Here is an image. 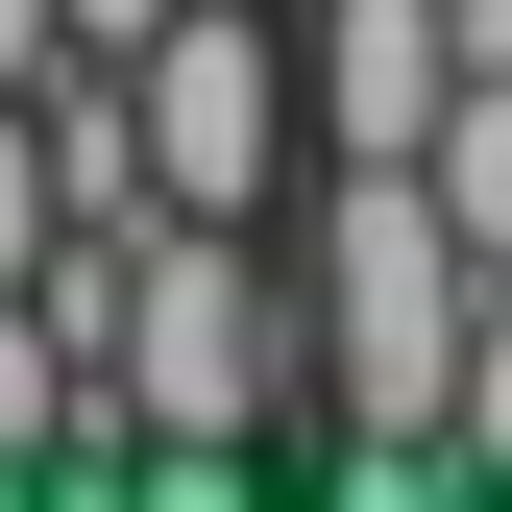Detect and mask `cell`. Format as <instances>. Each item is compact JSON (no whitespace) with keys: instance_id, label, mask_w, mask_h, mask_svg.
Returning <instances> with one entry per match:
<instances>
[{"instance_id":"obj_5","label":"cell","mask_w":512,"mask_h":512,"mask_svg":"<svg viewBox=\"0 0 512 512\" xmlns=\"http://www.w3.org/2000/svg\"><path fill=\"white\" fill-rule=\"evenodd\" d=\"M415 196L464 220V269H512V74H464V98L415 122Z\"/></svg>"},{"instance_id":"obj_8","label":"cell","mask_w":512,"mask_h":512,"mask_svg":"<svg viewBox=\"0 0 512 512\" xmlns=\"http://www.w3.org/2000/svg\"><path fill=\"white\" fill-rule=\"evenodd\" d=\"M49 49H74V25H49V0H0V98H25V74H49Z\"/></svg>"},{"instance_id":"obj_9","label":"cell","mask_w":512,"mask_h":512,"mask_svg":"<svg viewBox=\"0 0 512 512\" xmlns=\"http://www.w3.org/2000/svg\"><path fill=\"white\" fill-rule=\"evenodd\" d=\"M49 25H74V49H147V25H171V0H49Z\"/></svg>"},{"instance_id":"obj_2","label":"cell","mask_w":512,"mask_h":512,"mask_svg":"<svg viewBox=\"0 0 512 512\" xmlns=\"http://www.w3.org/2000/svg\"><path fill=\"white\" fill-rule=\"evenodd\" d=\"M122 122H147V196L171 220H293V171H317V98H293L269 0H171V25L122 49Z\"/></svg>"},{"instance_id":"obj_7","label":"cell","mask_w":512,"mask_h":512,"mask_svg":"<svg viewBox=\"0 0 512 512\" xmlns=\"http://www.w3.org/2000/svg\"><path fill=\"white\" fill-rule=\"evenodd\" d=\"M49 244H74V220H49V147H25V98H0V293H25Z\"/></svg>"},{"instance_id":"obj_6","label":"cell","mask_w":512,"mask_h":512,"mask_svg":"<svg viewBox=\"0 0 512 512\" xmlns=\"http://www.w3.org/2000/svg\"><path fill=\"white\" fill-rule=\"evenodd\" d=\"M439 439H464V488H512V269H488V317H464V391H439Z\"/></svg>"},{"instance_id":"obj_3","label":"cell","mask_w":512,"mask_h":512,"mask_svg":"<svg viewBox=\"0 0 512 512\" xmlns=\"http://www.w3.org/2000/svg\"><path fill=\"white\" fill-rule=\"evenodd\" d=\"M293 98H317V147H415L464 98V49H439V0H293Z\"/></svg>"},{"instance_id":"obj_4","label":"cell","mask_w":512,"mask_h":512,"mask_svg":"<svg viewBox=\"0 0 512 512\" xmlns=\"http://www.w3.org/2000/svg\"><path fill=\"white\" fill-rule=\"evenodd\" d=\"M98 439H122V415H98L74 317H49V269H25V293H0V488H25V464H74V488H98Z\"/></svg>"},{"instance_id":"obj_1","label":"cell","mask_w":512,"mask_h":512,"mask_svg":"<svg viewBox=\"0 0 512 512\" xmlns=\"http://www.w3.org/2000/svg\"><path fill=\"white\" fill-rule=\"evenodd\" d=\"M269 244H293V439L342 488H439V464H464L439 391H464L488 269H464V220L415 196V147H317Z\"/></svg>"}]
</instances>
